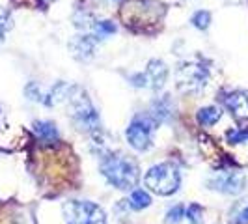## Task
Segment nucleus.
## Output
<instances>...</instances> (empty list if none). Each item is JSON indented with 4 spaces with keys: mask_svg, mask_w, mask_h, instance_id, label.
<instances>
[{
    "mask_svg": "<svg viewBox=\"0 0 248 224\" xmlns=\"http://www.w3.org/2000/svg\"><path fill=\"white\" fill-rule=\"evenodd\" d=\"M101 176L107 183L118 191H135L140 183V166L135 157L125 155L122 151L103 153L99 162Z\"/></svg>",
    "mask_w": 248,
    "mask_h": 224,
    "instance_id": "f257e3e1",
    "label": "nucleus"
},
{
    "mask_svg": "<svg viewBox=\"0 0 248 224\" xmlns=\"http://www.w3.org/2000/svg\"><path fill=\"white\" fill-rule=\"evenodd\" d=\"M69 116L73 120L75 127L88 135H97L101 131V116L95 105L88 97V94L82 88H75L71 97L67 99Z\"/></svg>",
    "mask_w": 248,
    "mask_h": 224,
    "instance_id": "f03ea898",
    "label": "nucleus"
},
{
    "mask_svg": "<svg viewBox=\"0 0 248 224\" xmlns=\"http://www.w3.org/2000/svg\"><path fill=\"white\" fill-rule=\"evenodd\" d=\"M144 183L159 196H172L181 187V172L174 162H159L146 172Z\"/></svg>",
    "mask_w": 248,
    "mask_h": 224,
    "instance_id": "7ed1b4c3",
    "label": "nucleus"
},
{
    "mask_svg": "<svg viewBox=\"0 0 248 224\" xmlns=\"http://www.w3.org/2000/svg\"><path fill=\"white\" fill-rule=\"evenodd\" d=\"M65 224H107V213L92 200H67L62 206Z\"/></svg>",
    "mask_w": 248,
    "mask_h": 224,
    "instance_id": "20e7f679",
    "label": "nucleus"
},
{
    "mask_svg": "<svg viewBox=\"0 0 248 224\" xmlns=\"http://www.w3.org/2000/svg\"><path fill=\"white\" fill-rule=\"evenodd\" d=\"M157 122L149 114H140L131 120V124L125 131L127 144L137 151H148L153 146V135L157 129Z\"/></svg>",
    "mask_w": 248,
    "mask_h": 224,
    "instance_id": "39448f33",
    "label": "nucleus"
},
{
    "mask_svg": "<svg viewBox=\"0 0 248 224\" xmlns=\"http://www.w3.org/2000/svg\"><path fill=\"white\" fill-rule=\"evenodd\" d=\"M175 80L183 92H202L209 82V69L200 62H185L177 67Z\"/></svg>",
    "mask_w": 248,
    "mask_h": 224,
    "instance_id": "423d86ee",
    "label": "nucleus"
},
{
    "mask_svg": "<svg viewBox=\"0 0 248 224\" xmlns=\"http://www.w3.org/2000/svg\"><path fill=\"white\" fill-rule=\"evenodd\" d=\"M205 185L215 192L228 194V196H237L247 187V176L241 170H220V172H215V174L209 176Z\"/></svg>",
    "mask_w": 248,
    "mask_h": 224,
    "instance_id": "0eeeda50",
    "label": "nucleus"
},
{
    "mask_svg": "<svg viewBox=\"0 0 248 224\" xmlns=\"http://www.w3.org/2000/svg\"><path fill=\"white\" fill-rule=\"evenodd\" d=\"M222 103L237 122H248V92L233 90L224 96Z\"/></svg>",
    "mask_w": 248,
    "mask_h": 224,
    "instance_id": "6e6552de",
    "label": "nucleus"
},
{
    "mask_svg": "<svg viewBox=\"0 0 248 224\" xmlns=\"http://www.w3.org/2000/svg\"><path fill=\"white\" fill-rule=\"evenodd\" d=\"M168 73H170V69H168V65L162 60H159V58L149 60L146 69H144L146 80H148V88H151L153 92L162 90L164 84H166V80H168Z\"/></svg>",
    "mask_w": 248,
    "mask_h": 224,
    "instance_id": "1a4fd4ad",
    "label": "nucleus"
},
{
    "mask_svg": "<svg viewBox=\"0 0 248 224\" xmlns=\"http://www.w3.org/2000/svg\"><path fill=\"white\" fill-rule=\"evenodd\" d=\"M99 41L92 34H80V36H75L69 43V49L73 50V56L78 60H90L93 56V50L95 45Z\"/></svg>",
    "mask_w": 248,
    "mask_h": 224,
    "instance_id": "9d476101",
    "label": "nucleus"
},
{
    "mask_svg": "<svg viewBox=\"0 0 248 224\" xmlns=\"http://www.w3.org/2000/svg\"><path fill=\"white\" fill-rule=\"evenodd\" d=\"M174 114V107H172V99L170 96H162V97H157V99L151 103V109H149V116L157 122V124H162V122H168Z\"/></svg>",
    "mask_w": 248,
    "mask_h": 224,
    "instance_id": "9b49d317",
    "label": "nucleus"
},
{
    "mask_svg": "<svg viewBox=\"0 0 248 224\" xmlns=\"http://www.w3.org/2000/svg\"><path fill=\"white\" fill-rule=\"evenodd\" d=\"M34 129V135H36L41 142H47V144H52L60 138V133H58V127L54 122H49V120H37L32 125Z\"/></svg>",
    "mask_w": 248,
    "mask_h": 224,
    "instance_id": "f8f14e48",
    "label": "nucleus"
},
{
    "mask_svg": "<svg viewBox=\"0 0 248 224\" xmlns=\"http://www.w3.org/2000/svg\"><path fill=\"white\" fill-rule=\"evenodd\" d=\"M222 118V109L220 107H215V105H209V107H202L198 112H196V120L202 127H213L220 122Z\"/></svg>",
    "mask_w": 248,
    "mask_h": 224,
    "instance_id": "ddd939ff",
    "label": "nucleus"
},
{
    "mask_svg": "<svg viewBox=\"0 0 248 224\" xmlns=\"http://www.w3.org/2000/svg\"><path fill=\"white\" fill-rule=\"evenodd\" d=\"M116 25L114 21H108V19H103V21H93L92 26H90V34L95 37L97 41H103L107 37H110L116 34Z\"/></svg>",
    "mask_w": 248,
    "mask_h": 224,
    "instance_id": "4468645a",
    "label": "nucleus"
},
{
    "mask_svg": "<svg viewBox=\"0 0 248 224\" xmlns=\"http://www.w3.org/2000/svg\"><path fill=\"white\" fill-rule=\"evenodd\" d=\"M151 206V194L144 189H135L131 191V196H129V208L135 209V211H142Z\"/></svg>",
    "mask_w": 248,
    "mask_h": 224,
    "instance_id": "2eb2a0df",
    "label": "nucleus"
},
{
    "mask_svg": "<svg viewBox=\"0 0 248 224\" xmlns=\"http://www.w3.org/2000/svg\"><path fill=\"white\" fill-rule=\"evenodd\" d=\"M230 224H248V200L235 202L233 208L230 209Z\"/></svg>",
    "mask_w": 248,
    "mask_h": 224,
    "instance_id": "dca6fc26",
    "label": "nucleus"
},
{
    "mask_svg": "<svg viewBox=\"0 0 248 224\" xmlns=\"http://www.w3.org/2000/svg\"><path fill=\"white\" fill-rule=\"evenodd\" d=\"M203 208L200 204H188V208L185 209V219L188 221V224H203Z\"/></svg>",
    "mask_w": 248,
    "mask_h": 224,
    "instance_id": "f3484780",
    "label": "nucleus"
},
{
    "mask_svg": "<svg viewBox=\"0 0 248 224\" xmlns=\"http://www.w3.org/2000/svg\"><path fill=\"white\" fill-rule=\"evenodd\" d=\"M226 140L230 144H248V127H237V129H230L226 133Z\"/></svg>",
    "mask_w": 248,
    "mask_h": 224,
    "instance_id": "a211bd4d",
    "label": "nucleus"
},
{
    "mask_svg": "<svg viewBox=\"0 0 248 224\" xmlns=\"http://www.w3.org/2000/svg\"><path fill=\"white\" fill-rule=\"evenodd\" d=\"M190 23H192V26H196L198 30H207L211 26V13L207 12V10H200V12L192 15Z\"/></svg>",
    "mask_w": 248,
    "mask_h": 224,
    "instance_id": "6ab92c4d",
    "label": "nucleus"
},
{
    "mask_svg": "<svg viewBox=\"0 0 248 224\" xmlns=\"http://www.w3.org/2000/svg\"><path fill=\"white\" fill-rule=\"evenodd\" d=\"M185 206L183 204H175L174 208H170L168 213H166V224H179L183 219H185Z\"/></svg>",
    "mask_w": 248,
    "mask_h": 224,
    "instance_id": "aec40b11",
    "label": "nucleus"
},
{
    "mask_svg": "<svg viewBox=\"0 0 248 224\" xmlns=\"http://www.w3.org/2000/svg\"><path fill=\"white\" fill-rule=\"evenodd\" d=\"M12 15L10 13H6V12H2L0 13V43L6 39V34L12 30Z\"/></svg>",
    "mask_w": 248,
    "mask_h": 224,
    "instance_id": "412c9836",
    "label": "nucleus"
},
{
    "mask_svg": "<svg viewBox=\"0 0 248 224\" xmlns=\"http://www.w3.org/2000/svg\"><path fill=\"white\" fill-rule=\"evenodd\" d=\"M25 94L28 96L30 101H43V92L39 90V86H37L36 82H30V84L26 86Z\"/></svg>",
    "mask_w": 248,
    "mask_h": 224,
    "instance_id": "4be33fe9",
    "label": "nucleus"
},
{
    "mask_svg": "<svg viewBox=\"0 0 248 224\" xmlns=\"http://www.w3.org/2000/svg\"><path fill=\"white\" fill-rule=\"evenodd\" d=\"M112 2H122V0H112Z\"/></svg>",
    "mask_w": 248,
    "mask_h": 224,
    "instance_id": "5701e85b",
    "label": "nucleus"
},
{
    "mask_svg": "<svg viewBox=\"0 0 248 224\" xmlns=\"http://www.w3.org/2000/svg\"><path fill=\"white\" fill-rule=\"evenodd\" d=\"M0 114H2V111H0Z\"/></svg>",
    "mask_w": 248,
    "mask_h": 224,
    "instance_id": "b1692460",
    "label": "nucleus"
}]
</instances>
